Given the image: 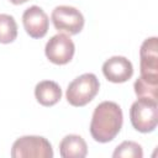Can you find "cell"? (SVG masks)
Instances as JSON below:
<instances>
[{
    "mask_svg": "<svg viewBox=\"0 0 158 158\" xmlns=\"http://www.w3.org/2000/svg\"><path fill=\"white\" fill-rule=\"evenodd\" d=\"M122 110L114 101L100 102L91 117L90 133L91 137L100 143H106L112 141L120 132L122 127Z\"/></svg>",
    "mask_w": 158,
    "mask_h": 158,
    "instance_id": "6da1fadb",
    "label": "cell"
},
{
    "mask_svg": "<svg viewBox=\"0 0 158 158\" xmlns=\"http://www.w3.org/2000/svg\"><path fill=\"white\" fill-rule=\"evenodd\" d=\"M100 83L95 74L84 73L77 77L67 88V100L70 105L80 107L89 104L99 93Z\"/></svg>",
    "mask_w": 158,
    "mask_h": 158,
    "instance_id": "7a4b0ae2",
    "label": "cell"
},
{
    "mask_svg": "<svg viewBox=\"0 0 158 158\" xmlns=\"http://www.w3.org/2000/svg\"><path fill=\"white\" fill-rule=\"evenodd\" d=\"M130 118L133 128L138 132L148 133L154 131L158 122L157 100L138 98L130 109Z\"/></svg>",
    "mask_w": 158,
    "mask_h": 158,
    "instance_id": "3957f363",
    "label": "cell"
},
{
    "mask_svg": "<svg viewBox=\"0 0 158 158\" xmlns=\"http://www.w3.org/2000/svg\"><path fill=\"white\" fill-rule=\"evenodd\" d=\"M12 158H52L53 149L49 141L41 136H23L17 138L11 148Z\"/></svg>",
    "mask_w": 158,
    "mask_h": 158,
    "instance_id": "277c9868",
    "label": "cell"
},
{
    "mask_svg": "<svg viewBox=\"0 0 158 158\" xmlns=\"http://www.w3.org/2000/svg\"><path fill=\"white\" fill-rule=\"evenodd\" d=\"M51 20L56 30L67 32L69 35L79 33L84 27V16L83 14L68 5H59L53 9Z\"/></svg>",
    "mask_w": 158,
    "mask_h": 158,
    "instance_id": "5b68a950",
    "label": "cell"
},
{
    "mask_svg": "<svg viewBox=\"0 0 158 158\" xmlns=\"http://www.w3.org/2000/svg\"><path fill=\"white\" fill-rule=\"evenodd\" d=\"M75 52V46L70 37L65 33H57L46 43L44 53L49 62L63 65L72 60Z\"/></svg>",
    "mask_w": 158,
    "mask_h": 158,
    "instance_id": "8992f818",
    "label": "cell"
},
{
    "mask_svg": "<svg viewBox=\"0 0 158 158\" xmlns=\"http://www.w3.org/2000/svg\"><path fill=\"white\" fill-rule=\"evenodd\" d=\"M141 75L146 78L158 79V41L151 37L143 41L139 49Z\"/></svg>",
    "mask_w": 158,
    "mask_h": 158,
    "instance_id": "52a82bcc",
    "label": "cell"
},
{
    "mask_svg": "<svg viewBox=\"0 0 158 158\" xmlns=\"http://www.w3.org/2000/svg\"><path fill=\"white\" fill-rule=\"evenodd\" d=\"M23 27L27 35L32 38H42L46 36L49 26L47 14L40 6H30L22 15Z\"/></svg>",
    "mask_w": 158,
    "mask_h": 158,
    "instance_id": "ba28073f",
    "label": "cell"
},
{
    "mask_svg": "<svg viewBox=\"0 0 158 158\" xmlns=\"http://www.w3.org/2000/svg\"><path fill=\"white\" fill-rule=\"evenodd\" d=\"M102 73L111 83H125L133 75V67L126 57L114 56L104 62Z\"/></svg>",
    "mask_w": 158,
    "mask_h": 158,
    "instance_id": "9c48e42d",
    "label": "cell"
},
{
    "mask_svg": "<svg viewBox=\"0 0 158 158\" xmlns=\"http://www.w3.org/2000/svg\"><path fill=\"white\" fill-rule=\"evenodd\" d=\"M59 154L62 158H84L88 154L86 142L78 135H68L59 143Z\"/></svg>",
    "mask_w": 158,
    "mask_h": 158,
    "instance_id": "30bf717a",
    "label": "cell"
},
{
    "mask_svg": "<svg viewBox=\"0 0 158 158\" xmlns=\"http://www.w3.org/2000/svg\"><path fill=\"white\" fill-rule=\"evenodd\" d=\"M35 96L43 106H53L62 98L60 86L53 80H42L35 88Z\"/></svg>",
    "mask_w": 158,
    "mask_h": 158,
    "instance_id": "8fae6325",
    "label": "cell"
},
{
    "mask_svg": "<svg viewBox=\"0 0 158 158\" xmlns=\"http://www.w3.org/2000/svg\"><path fill=\"white\" fill-rule=\"evenodd\" d=\"M133 88H135V93H136L137 98H146V99L157 100L158 79L146 78V77L141 75L138 79H136Z\"/></svg>",
    "mask_w": 158,
    "mask_h": 158,
    "instance_id": "7c38bea8",
    "label": "cell"
},
{
    "mask_svg": "<svg viewBox=\"0 0 158 158\" xmlns=\"http://www.w3.org/2000/svg\"><path fill=\"white\" fill-rule=\"evenodd\" d=\"M17 37V23L11 15L0 14V43H11Z\"/></svg>",
    "mask_w": 158,
    "mask_h": 158,
    "instance_id": "4fadbf2b",
    "label": "cell"
},
{
    "mask_svg": "<svg viewBox=\"0 0 158 158\" xmlns=\"http://www.w3.org/2000/svg\"><path fill=\"white\" fill-rule=\"evenodd\" d=\"M114 158H142L143 151L142 147L133 141H123L116 147L112 153Z\"/></svg>",
    "mask_w": 158,
    "mask_h": 158,
    "instance_id": "5bb4252c",
    "label": "cell"
},
{
    "mask_svg": "<svg viewBox=\"0 0 158 158\" xmlns=\"http://www.w3.org/2000/svg\"><path fill=\"white\" fill-rule=\"evenodd\" d=\"M26 1H28V0H10V2H12L15 5H20V4H23Z\"/></svg>",
    "mask_w": 158,
    "mask_h": 158,
    "instance_id": "9a60e30c",
    "label": "cell"
}]
</instances>
